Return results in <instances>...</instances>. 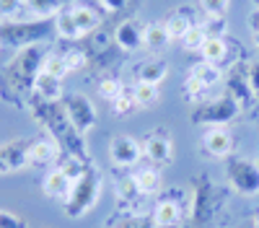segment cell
Segmentation results:
<instances>
[{
    "label": "cell",
    "instance_id": "1",
    "mask_svg": "<svg viewBox=\"0 0 259 228\" xmlns=\"http://www.w3.org/2000/svg\"><path fill=\"white\" fill-rule=\"evenodd\" d=\"M29 109H31L34 119L47 130V135L60 145L62 156H73L78 161L91 163V156H89L85 143H83V135L70 124L68 114H65V109L60 107V104H47V101H39L36 99Z\"/></svg>",
    "mask_w": 259,
    "mask_h": 228
},
{
    "label": "cell",
    "instance_id": "2",
    "mask_svg": "<svg viewBox=\"0 0 259 228\" xmlns=\"http://www.w3.org/2000/svg\"><path fill=\"white\" fill-rule=\"evenodd\" d=\"M45 50L41 44H34V47H26L21 50L13 62L6 68V80H8V96L13 101H21L26 99L29 94H34V83L41 73V60H45Z\"/></svg>",
    "mask_w": 259,
    "mask_h": 228
},
{
    "label": "cell",
    "instance_id": "3",
    "mask_svg": "<svg viewBox=\"0 0 259 228\" xmlns=\"http://www.w3.org/2000/svg\"><path fill=\"white\" fill-rule=\"evenodd\" d=\"M101 197V171L91 163L75 181H73V190L65 200V215L68 218H83L85 213H91L96 202Z\"/></svg>",
    "mask_w": 259,
    "mask_h": 228
},
{
    "label": "cell",
    "instance_id": "4",
    "mask_svg": "<svg viewBox=\"0 0 259 228\" xmlns=\"http://www.w3.org/2000/svg\"><path fill=\"white\" fill-rule=\"evenodd\" d=\"M99 24H101L99 13L89 6H70V8H62L55 16V31L65 41H78L83 36L94 34L99 29Z\"/></svg>",
    "mask_w": 259,
    "mask_h": 228
},
{
    "label": "cell",
    "instance_id": "5",
    "mask_svg": "<svg viewBox=\"0 0 259 228\" xmlns=\"http://www.w3.org/2000/svg\"><path fill=\"white\" fill-rule=\"evenodd\" d=\"M50 39V24L45 21H3L0 24V47H13V50H26L34 44H41Z\"/></svg>",
    "mask_w": 259,
    "mask_h": 228
},
{
    "label": "cell",
    "instance_id": "6",
    "mask_svg": "<svg viewBox=\"0 0 259 228\" xmlns=\"http://www.w3.org/2000/svg\"><path fill=\"white\" fill-rule=\"evenodd\" d=\"M239 114H241V104L233 96L223 94L212 101L194 104V112L189 114V119L194 124H202V127H226V124L233 122Z\"/></svg>",
    "mask_w": 259,
    "mask_h": 228
},
{
    "label": "cell",
    "instance_id": "7",
    "mask_svg": "<svg viewBox=\"0 0 259 228\" xmlns=\"http://www.w3.org/2000/svg\"><path fill=\"white\" fill-rule=\"evenodd\" d=\"M226 176H228V184L233 187V192H239L244 197L259 195V161L246 158V156H233L226 163Z\"/></svg>",
    "mask_w": 259,
    "mask_h": 228
},
{
    "label": "cell",
    "instance_id": "8",
    "mask_svg": "<svg viewBox=\"0 0 259 228\" xmlns=\"http://www.w3.org/2000/svg\"><path fill=\"white\" fill-rule=\"evenodd\" d=\"M62 109H65V114H68L70 124L80 135L91 132L96 127L99 114H96V107H94V101L89 96H83V94H68V96H65V101H62Z\"/></svg>",
    "mask_w": 259,
    "mask_h": 228
},
{
    "label": "cell",
    "instance_id": "9",
    "mask_svg": "<svg viewBox=\"0 0 259 228\" xmlns=\"http://www.w3.org/2000/svg\"><path fill=\"white\" fill-rule=\"evenodd\" d=\"M140 145H143V156L148 158L150 166H166L174 158V140H171L163 130L148 132Z\"/></svg>",
    "mask_w": 259,
    "mask_h": 228
},
{
    "label": "cell",
    "instance_id": "10",
    "mask_svg": "<svg viewBox=\"0 0 259 228\" xmlns=\"http://www.w3.org/2000/svg\"><path fill=\"white\" fill-rule=\"evenodd\" d=\"M109 158L117 169H130L143 158V145L140 140L130 138V135H117L109 143Z\"/></svg>",
    "mask_w": 259,
    "mask_h": 228
},
{
    "label": "cell",
    "instance_id": "11",
    "mask_svg": "<svg viewBox=\"0 0 259 228\" xmlns=\"http://www.w3.org/2000/svg\"><path fill=\"white\" fill-rule=\"evenodd\" d=\"M145 195L138 190V184L130 176H122L117 181V205H119V213L124 215H143V207H145Z\"/></svg>",
    "mask_w": 259,
    "mask_h": 228
},
{
    "label": "cell",
    "instance_id": "12",
    "mask_svg": "<svg viewBox=\"0 0 259 228\" xmlns=\"http://www.w3.org/2000/svg\"><path fill=\"white\" fill-rule=\"evenodd\" d=\"M202 151L210 158H228L233 153V135L228 127H207L202 132Z\"/></svg>",
    "mask_w": 259,
    "mask_h": 228
},
{
    "label": "cell",
    "instance_id": "13",
    "mask_svg": "<svg viewBox=\"0 0 259 228\" xmlns=\"http://www.w3.org/2000/svg\"><path fill=\"white\" fill-rule=\"evenodd\" d=\"M62 156L60 145L50 138V135H39L34 140H29V161L31 166H50V163H57Z\"/></svg>",
    "mask_w": 259,
    "mask_h": 228
},
{
    "label": "cell",
    "instance_id": "14",
    "mask_svg": "<svg viewBox=\"0 0 259 228\" xmlns=\"http://www.w3.org/2000/svg\"><path fill=\"white\" fill-rule=\"evenodd\" d=\"M0 158H3L8 174L29 169V166H31V161H29V140L3 143V145H0Z\"/></svg>",
    "mask_w": 259,
    "mask_h": 228
},
{
    "label": "cell",
    "instance_id": "15",
    "mask_svg": "<svg viewBox=\"0 0 259 228\" xmlns=\"http://www.w3.org/2000/svg\"><path fill=\"white\" fill-rule=\"evenodd\" d=\"M163 24H166V31H168V36H171V41H182L184 39V34L197 24V18H194V11L189 8V6H179V8H174L166 18H163Z\"/></svg>",
    "mask_w": 259,
    "mask_h": 228
},
{
    "label": "cell",
    "instance_id": "16",
    "mask_svg": "<svg viewBox=\"0 0 259 228\" xmlns=\"http://www.w3.org/2000/svg\"><path fill=\"white\" fill-rule=\"evenodd\" d=\"M114 44L124 52H138L143 47V26L140 21L127 18L114 29Z\"/></svg>",
    "mask_w": 259,
    "mask_h": 228
},
{
    "label": "cell",
    "instance_id": "17",
    "mask_svg": "<svg viewBox=\"0 0 259 228\" xmlns=\"http://www.w3.org/2000/svg\"><path fill=\"white\" fill-rule=\"evenodd\" d=\"M73 181L75 179H70L62 169H52V171H47L45 181H41V190H45L47 197L65 202V200H68V195H70V190H73Z\"/></svg>",
    "mask_w": 259,
    "mask_h": 228
},
{
    "label": "cell",
    "instance_id": "18",
    "mask_svg": "<svg viewBox=\"0 0 259 228\" xmlns=\"http://www.w3.org/2000/svg\"><path fill=\"white\" fill-rule=\"evenodd\" d=\"M228 96H233L236 101H239L241 109L249 107L251 99H256L254 91H251V86H249L246 68H233V70H231V75H228Z\"/></svg>",
    "mask_w": 259,
    "mask_h": 228
},
{
    "label": "cell",
    "instance_id": "19",
    "mask_svg": "<svg viewBox=\"0 0 259 228\" xmlns=\"http://www.w3.org/2000/svg\"><path fill=\"white\" fill-rule=\"evenodd\" d=\"M34 99L47 101V104H60V99H62V80L52 78L47 73H39V78L34 83Z\"/></svg>",
    "mask_w": 259,
    "mask_h": 228
},
{
    "label": "cell",
    "instance_id": "20",
    "mask_svg": "<svg viewBox=\"0 0 259 228\" xmlns=\"http://www.w3.org/2000/svg\"><path fill=\"white\" fill-rule=\"evenodd\" d=\"M135 184H138V190L145 195V197H158L161 195V171H158V166H145V169H138L133 174Z\"/></svg>",
    "mask_w": 259,
    "mask_h": 228
},
{
    "label": "cell",
    "instance_id": "21",
    "mask_svg": "<svg viewBox=\"0 0 259 228\" xmlns=\"http://www.w3.org/2000/svg\"><path fill=\"white\" fill-rule=\"evenodd\" d=\"M138 80H145V83H156V86H161L163 78L168 75V65L163 57H150V60H143L138 65Z\"/></svg>",
    "mask_w": 259,
    "mask_h": 228
},
{
    "label": "cell",
    "instance_id": "22",
    "mask_svg": "<svg viewBox=\"0 0 259 228\" xmlns=\"http://www.w3.org/2000/svg\"><path fill=\"white\" fill-rule=\"evenodd\" d=\"M168 44H171V36H168V31H166L163 21H153V24L143 26V47L158 52V50H163V47H168Z\"/></svg>",
    "mask_w": 259,
    "mask_h": 228
},
{
    "label": "cell",
    "instance_id": "23",
    "mask_svg": "<svg viewBox=\"0 0 259 228\" xmlns=\"http://www.w3.org/2000/svg\"><path fill=\"white\" fill-rule=\"evenodd\" d=\"M200 55H202L205 62H210V65H218V68H221L223 62L228 60V41H226L223 36H207V41L202 44Z\"/></svg>",
    "mask_w": 259,
    "mask_h": 228
},
{
    "label": "cell",
    "instance_id": "24",
    "mask_svg": "<svg viewBox=\"0 0 259 228\" xmlns=\"http://www.w3.org/2000/svg\"><path fill=\"white\" fill-rule=\"evenodd\" d=\"M189 75H192L194 80H200L207 91H210L212 86H218L221 78H223L221 68H218V65H210V62H205V60L200 62V65H194V68L189 70Z\"/></svg>",
    "mask_w": 259,
    "mask_h": 228
},
{
    "label": "cell",
    "instance_id": "25",
    "mask_svg": "<svg viewBox=\"0 0 259 228\" xmlns=\"http://www.w3.org/2000/svg\"><path fill=\"white\" fill-rule=\"evenodd\" d=\"M133 94H135V101H138L140 109L153 107V104L161 99V88L156 86V83H145V80H135Z\"/></svg>",
    "mask_w": 259,
    "mask_h": 228
},
{
    "label": "cell",
    "instance_id": "26",
    "mask_svg": "<svg viewBox=\"0 0 259 228\" xmlns=\"http://www.w3.org/2000/svg\"><path fill=\"white\" fill-rule=\"evenodd\" d=\"M26 8H29L31 18H36V21L55 18L62 11V6L57 3V0H26Z\"/></svg>",
    "mask_w": 259,
    "mask_h": 228
},
{
    "label": "cell",
    "instance_id": "27",
    "mask_svg": "<svg viewBox=\"0 0 259 228\" xmlns=\"http://www.w3.org/2000/svg\"><path fill=\"white\" fill-rule=\"evenodd\" d=\"M41 73H47L52 78H65L70 70H68V62H65V55L62 52H47L45 60H41Z\"/></svg>",
    "mask_w": 259,
    "mask_h": 228
},
{
    "label": "cell",
    "instance_id": "28",
    "mask_svg": "<svg viewBox=\"0 0 259 228\" xmlns=\"http://www.w3.org/2000/svg\"><path fill=\"white\" fill-rule=\"evenodd\" d=\"M205 41H207V29H205V24H194V26L184 34L182 44H184L187 52H200Z\"/></svg>",
    "mask_w": 259,
    "mask_h": 228
},
{
    "label": "cell",
    "instance_id": "29",
    "mask_svg": "<svg viewBox=\"0 0 259 228\" xmlns=\"http://www.w3.org/2000/svg\"><path fill=\"white\" fill-rule=\"evenodd\" d=\"M135 109H140V107H138V101H135L133 88H124V91L112 101V112H114L117 117H127V114H133Z\"/></svg>",
    "mask_w": 259,
    "mask_h": 228
},
{
    "label": "cell",
    "instance_id": "30",
    "mask_svg": "<svg viewBox=\"0 0 259 228\" xmlns=\"http://www.w3.org/2000/svg\"><path fill=\"white\" fill-rule=\"evenodd\" d=\"M96 88H99V96H101L104 101H109V104H112V101H114V99H117V96H119V94L124 91L122 80H119V78H112V75L101 78Z\"/></svg>",
    "mask_w": 259,
    "mask_h": 228
},
{
    "label": "cell",
    "instance_id": "31",
    "mask_svg": "<svg viewBox=\"0 0 259 228\" xmlns=\"http://www.w3.org/2000/svg\"><path fill=\"white\" fill-rule=\"evenodd\" d=\"M182 94H184V99H187V101H192V104H200V101H205L207 88L202 86L200 80H194L192 75H187L184 86H182Z\"/></svg>",
    "mask_w": 259,
    "mask_h": 228
},
{
    "label": "cell",
    "instance_id": "32",
    "mask_svg": "<svg viewBox=\"0 0 259 228\" xmlns=\"http://www.w3.org/2000/svg\"><path fill=\"white\" fill-rule=\"evenodd\" d=\"M65 55V62H68V70H83L85 65H89V52L80 50V47H68L62 52Z\"/></svg>",
    "mask_w": 259,
    "mask_h": 228
},
{
    "label": "cell",
    "instance_id": "33",
    "mask_svg": "<svg viewBox=\"0 0 259 228\" xmlns=\"http://www.w3.org/2000/svg\"><path fill=\"white\" fill-rule=\"evenodd\" d=\"M21 8H26V0H0V24L3 21H18Z\"/></svg>",
    "mask_w": 259,
    "mask_h": 228
},
{
    "label": "cell",
    "instance_id": "34",
    "mask_svg": "<svg viewBox=\"0 0 259 228\" xmlns=\"http://www.w3.org/2000/svg\"><path fill=\"white\" fill-rule=\"evenodd\" d=\"M200 6L207 13V18H226L228 13V0H200Z\"/></svg>",
    "mask_w": 259,
    "mask_h": 228
},
{
    "label": "cell",
    "instance_id": "35",
    "mask_svg": "<svg viewBox=\"0 0 259 228\" xmlns=\"http://www.w3.org/2000/svg\"><path fill=\"white\" fill-rule=\"evenodd\" d=\"M0 228H26V220L11 210H0Z\"/></svg>",
    "mask_w": 259,
    "mask_h": 228
},
{
    "label": "cell",
    "instance_id": "36",
    "mask_svg": "<svg viewBox=\"0 0 259 228\" xmlns=\"http://www.w3.org/2000/svg\"><path fill=\"white\" fill-rule=\"evenodd\" d=\"M246 78H249V86H251L254 96L259 99V62H251V65H246Z\"/></svg>",
    "mask_w": 259,
    "mask_h": 228
},
{
    "label": "cell",
    "instance_id": "37",
    "mask_svg": "<svg viewBox=\"0 0 259 228\" xmlns=\"http://www.w3.org/2000/svg\"><path fill=\"white\" fill-rule=\"evenodd\" d=\"M207 36H223L226 34V18H207Z\"/></svg>",
    "mask_w": 259,
    "mask_h": 228
},
{
    "label": "cell",
    "instance_id": "38",
    "mask_svg": "<svg viewBox=\"0 0 259 228\" xmlns=\"http://www.w3.org/2000/svg\"><path fill=\"white\" fill-rule=\"evenodd\" d=\"M99 3H101V8H104V11L117 13V11H122V8L127 6V0H99Z\"/></svg>",
    "mask_w": 259,
    "mask_h": 228
},
{
    "label": "cell",
    "instance_id": "39",
    "mask_svg": "<svg viewBox=\"0 0 259 228\" xmlns=\"http://www.w3.org/2000/svg\"><path fill=\"white\" fill-rule=\"evenodd\" d=\"M57 3H60L62 8H70V3H73V0H57Z\"/></svg>",
    "mask_w": 259,
    "mask_h": 228
},
{
    "label": "cell",
    "instance_id": "40",
    "mask_svg": "<svg viewBox=\"0 0 259 228\" xmlns=\"http://www.w3.org/2000/svg\"><path fill=\"white\" fill-rule=\"evenodd\" d=\"M0 174H8V169H6V163H3V158H0Z\"/></svg>",
    "mask_w": 259,
    "mask_h": 228
},
{
    "label": "cell",
    "instance_id": "41",
    "mask_svg": "<svg viewBox=\"0 0 259 228\" xmlns=\"http://www.w3.org/2000/svg\"><path fill=\"white\" fill-rule=\"evenodd\" d=\"M254 47H256V50H259V31H256V34H254Z\"/></svg>",
    "mask_w": 259,
    "mask_h": 228
},
{
    "label": "cell",
    "instance_id": "42",
    "mask_svg": "<svg viewBox=\"0 0 259 228\" xmlns=\"http://www.w3.org/2000/svg\"><path fill=\"white\" fill-rule=\"evenodd\" d=\"M251 3H256V6H259V0H251Z\"/></svg>",
    "mask_w": 259,
    "mask_h": 228
},
{
    "label": "cell",
    "instance_id": "43",
    "mask_svg": "<svg viewBox=\"0 0 259 228\" xmlns=\"http://www.w3.org/2000/svg\"><path fill=\"white\" fill-rule=\"evenodd\" d=\"M256 13H259V8H256Z\"/></svg>",
    "mask_w": 259,
    "mask_h": 228
},
{
    "label": "cell",
    "instance_id": "44",
    "mask_svg": "<svg viewBox=\"0 0 259 228\" xmlns=\"http://www.w3.org/2000/svg\"><path fill=\"white\" fill-rule=\"evenodd\" d=\"M256 161H259V158H256Z\"/></svg>",
    "mask_w": 259,
    "mask_h": 228
}]
</instances>
